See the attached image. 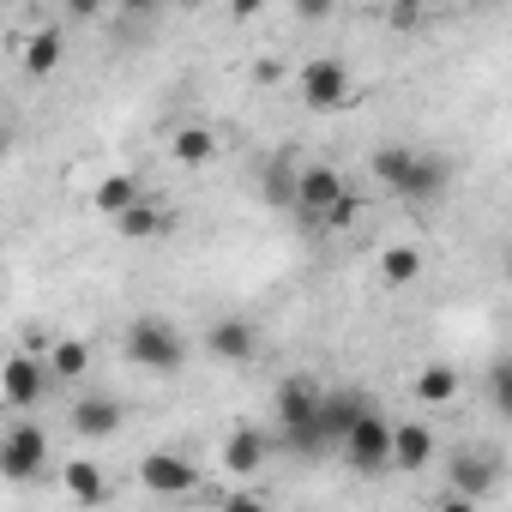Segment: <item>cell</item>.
Here are the masks:
<instances>
[{"mask_svg": "<svg viewBox=\"0 0 512 512\" xmlns=\"http://www.w3.org/2000/svg\"><path fill=\"white\" fill-rule=\"evenodd\" d=\"M290 211L314 229H344L356 217V199H350V187L332 163H308V169H296V205Z\"/></svg>", "mask_w": 512, "mask_h": 512, "instance_id": "cell-1", "label": "cell"}, {"mask_svg": "<svg viewBox=\"0 0 512 512\" xmlns=\"http://www.w3.org/2000/svg\"><path fill=\"white\" fill-rule=\"evenodd\" d=\"M121 350H127V362L145 368V374H181V368H187V338H181L163 314H139V320L127 326Z\"/></svg>", "mask_w": 512, "mask_h": 512, "instance_id": "cell-2", "label": "cell"}, {"mask_svg": "<svg viewBox=\"0 0 512 512\" xmlns=\"http://www.w3.org/2000/svg\"><path fill=\"white\" fill-rule=\"evenodd\" d=\"M338 446H344L350 470H362V476H380V470H392V422H386L374 404H362V410H356V422L338 434Z\"/></svg>", "mask_w": 512, "mask_h": 512, "instance_id": "cell-3", "label": "cell"}, {"mask_svg": "<svg viewBox=\"0 0 512 512\" xmlns=\"http://www.w3.org/2000/svg\"><path fill=\"white\" fill-rule=\"evenodd\" d=\"M43 464H49V434L37 422L19 416V422L0 428V476H7V482H31Z\"/></svg>", "mask_w": 512, "mask_h": 512, "instance_id": "cell-4", "label": "cell"}, {"mask_svg": "<svg viewBox=\"0 0 512 512\" xmlns=\"http://www.w3.org/2000/svg\"><path fill=\"white\" fill-rule=\"evenodd\" d=\"M49 368H43V356H31V350H19V356H7V368H0V398H7L13 410H37L43 398H49Z\"/></svg>", "mask_w": 512, "mask_h": 512, "instance_id": "cell-5", "label": "cell"}, {"mask_svg": "<svg viewBox=\"0 0 512 512\" xmlns=\"http://www.w3.org/2000/svg\"><path fill=\"white\" fill-rule=\"evenodd\" d=\"M350 97H356V79H350L344 61L320 55V61L302 67V103H308V109H344Z\"/></svg>", "mask_w": 512, "mask_h": 512, "instance_id": "cell-6", "label": "cell"}, {"mask_svg": "<svg viewBox=\"0 0 512 512\" xmlns=\"http://www.w3.org/2000/svg\"><path fill=\"white\" fill-rule=\"evenodd\" d=\"M314 410H320V380L314 374H284L272 386V422L278 428H302Z\"/></svg>", "mask_w": 512, "mask_h": 512, "instance_id": "cell-7", "label": "cell"}, {"mask_svg": "<svg viewBox=\"0 0 512 512\" xmlns=\"http://www.w3.org/2000/svg\"><path fill=\"white\" fill-rule=\"evenodd\" d=\"M139 482L151 494H193L199 488V464L181 458V452H145L139 458Z\"/></svg>", "mask_w": 512, "mask_h": 512, "instance_id": "cell-8", "label": "cell"}, {"mask_svg": "<svg viewBox=\"0 0 512 512\" xmlns=\"http://www.w3.org/2000/svg\"><path fill=\"white\" fill-rule=\"evenodd\" d=\"M121 416H127V410H121L109 392H79L73 410H67V428H73L79 440H109V434L121 428Z\"/></svg>", "mask_w": 512, "mask_h": 512, "instance_id": "cell-9", "label": "cell"}, {"mask_svg": "<svg viewBox=\"0 0 512 512\" xmlns=\"http://www.w3.org/2000/svg\"><path fill=\"white\" fill-rule=\"evenodd\" d=\"M272 452H278V440H272L266 428H235L229 446H223V470H229V476H253V470L272 464Z\"/></svg>", "mask_w": 512, "mask_h": 512, "instance_id": "cell-10", "label": "cell"}, {"mask_svg": "<svg viewBox=\"0 0 512 512\" xmlns=\"http://www.w3.org/2000/svg\"><path fill=\"white\" fill-rule=\"evenodd\" d=\"M205 350L217 362H253L260 356V332H253L247 320H211L205 326Z\"/></svg>", "mask_w": 512, "mask_h": 512, "instance_id": "cell-11", "label": "cell"}, {"mask_svg": "<svg viewBox=\"0 0 512 512\" xmlns=\"http://www.w3.org/2000/svg\"><path fill=\"white\" fill-rule=\"evenodd\" d=\"M109 223H115L127 241H151V235H163V229L175 223V211H169V205H157L151 193H139V199H133V205H121Z\"/></svg>", "mask_w": 512, "mask_h": 512, "instance_id": "cell-12", "label": "cell"}, {"mask_svg": "<svg viewBox=\"0 0 512 512\" xmlns=\"http://www.w3.org/2000/svg\"><path fill=\"white\" fill-rule=\"evenodd\" d=\"M494 482H500V464H488V458H476V452H458V458H452V488L464 494V506L488 500Z\"/></svg>", "mask_w": 512, "mask_h": 512, "instance_id": "cell-13", "label": "cell"}, {"mask_svg": "<svg viewBox=\"0 0 512 512\" xmlns=\"http://www.w3.org/2000/svg\"><path fill=\"white\" fill-rule=\"evenodd\" d=\"M410 392H416V404L440 410V404H452V398L464 392V374H458V368H446V362H428V368H416Z\"/></svg>", "mask_w": 512, "mask_h": 512, "instance_id": "cell-14", "label": "cell"}, {"mask_svg": "<svg viewBox=\"0 0 512 512\" xmlns=\"http://www.w3.org/2000/svg\"><path fill=\"white\" fill-rule=\"evenodd\" d=\"M434 464V434L428 422H398L392 428V470H422Z\"/></svg>", "mask_w": 512, "mask_h": 512, "instance_id": "cell-15", "label": "cell"}, {"mask_svg": "<svg viewBox=\"0 0 512 512\" xmlns=\"http://www.w3.org/2000/svg\"><path fill=\"white\" fill-rule=\"evenodd\" d=\"M410 163H416V151H410V145H380V151L368 157V175H374L386 193H404V181H410Z\"/></svg>", "mask_w": 512, "mask_h": 512, "instance_id": "cell-16", "label": "cell"}, {"mask_svg": "<svg viewBox=\"0 0 512 512\" xmlns=\"http://www.w3.org/2000/svg\"><path fill=\"white\" fill-rule=\"evenodd\" d=\"M43 368H49V380H85V368H91V344H79V338H55V344L43 350Z\"/></svg>", "mask_w": 512, "mask_h": 512, "instance_id": "cell-17", "label": "cell"}, {"mask_svg": "<svg viewBox=\"0 0 512 512\" xmlns=\"http://www.w3.org/2000/svg\"><path fill=\"white\" fill-rule=\"evenodd\" d=\"M169 157H175V163H187V169H199V163H211V157H217V133H211V127H175Z\"/></svg>", "mask_w": 512, "mask_h": 512, "instance_id": "cell-18", "label": "cell"}, {"mask_svg": "<svg viewBox=\"0 0 512 512\" xmlns=\"http://www.w3.org/2000/svg\"><path fill=\"white\" fill-rule=\"evenodd\" d=\"M139 193H145V181H139V175H127V169H121V175H103V181H97V187H91V205H97V211H103V217H115V211H121V205H133V199H139Z\"/></svg>", "mask_w": 512, "mask_h": 512, "instance_id": "cell-19", "label": "cell"}, {"mask_svg": "<svg viewBox=\"0 0 512 512\" xmlns=\"http://www.w3.org/2000/svg\"><path fill=\"white\" fill-rule=\"evenodd\" d=\"M446 163L440 157H428V151H416V163H410V181H404V199H434V193H446Z\"/></svg>", "mask_w": 512, "mask_h": 512, "instance_id": "cell-20", "label": "cell"}, {"mask_svg": "<svg viewBox=\"0 0 512 512\" xmlns=\"http://www.w3.org/2000/svg\"><path fill=\"white\" fill-rule=\"evenodd\" d=\"M61 482H67L73 500H109V482H103V470H97L91 458H73V464L61 470Z\"/></svg>", "mask_w": 512, "mask_h": 512, "instance_id": "cell-21", "label": "cell"}, {"mask_svg": "<svg viewBox=\"0 0 512 512\" xmlns=\"http://www.w3.org/2000/svg\"><path fill=\"white\" fill-rule=\"evenodd\" d=\"M61 67V31H37L31 43H25V73L31 79H49Z\"/></svg>", "mask_w": 512, "mask_h": 512, "instance_id": "cell-22", "label": "cell"}, {"mask_svg": "<svg viewBox=\"0 0 512 512\" xmlns=\"http://www.w3.org/2000/svg\"><path fill=\"white\" fill-rule=\"evenodd\" d=\"M416 272H422V253L416 247H386L380 253V278L386 284H416Z\"/></svg>", "mask_w": 512, "mask_h": 512, "instance_id": "cell-23", "label": "cell"}, {"mask_svg": "<svg viewBox=\"0 0 512 512\" xmlns=\"http://www.w3.org/2000/svg\"><path fill=\"white\" fill-rule=\"evenodd\" d=\"M260 193H266L278 211H290V205H296V163H272L266 181H260Z\"/></svg>", "mask_w": 512, "mask_h": 512, "instance_id": "cell-24", "label": "cell"}, {"mask_svg": "<svg viewBox=\"0 0 512 512\" xmlns=\"http://www.w3.org/2000/svg\"><path fill=\"white\" fill-rule=\"evenodd\" d=\"M290 7H296V19H302V25H320V19H332V13H338V0H290Z\"/></svg>", "mask_w": 512, "mask_h": 512, "instance_id": "cell-25", "label": "cell"}, {"mask_svg": "<svg viewBox=\"0 0 512 512\" xmlns=\"http://www.w3.org/2000/svg\"><path fill=\"white\" fill-rule=\"evenodd\" d=\"M488 392H494V404H500V410L512 404V386H506V362H494V368H488Z\"/></svg>", "mask_w": 512, "mask_h": 512, "instance_id": "cell-26", "label": "cell"}, {"mask_svg": "<svg viewBox=\"0 0 512 512\" xmlns=\"http://www.w3.org/2000/svg\"><path fill=\"white\" fill-rule=\"evenodd\" d=\"M61 7H67L73 19H97V13H103V0H61Z\"/></svg>", "mask_w": 512, "mask_h": 512, "instance_id": "cell-27", "label": "cell"}, {"mask_svg": "<svg viewBox=\"0 0 512 512\" xmlns=\"http://www.w3.org/2000/svg\"><path fill=\"white\" fill-rule=\"evenodd\" d=\"M260 7H266V0H229V13H235V19H241V25H247V19H253V13H260Z\"/></svg>", "mask_w": 512, "mask_h": 512, "instance_id": "cell-28", "label": "cell"}, {"mask_svg": "<svg viewBox=\"0 0 512 512\" xmlns=\"http://www.w3.org/2000/svg\"><path fill=\"white\" fill-rule=\"evenodd\" d=\"M115 7H121V13H151L157 0H115Z\"/></svg>", "mask_w": 512, "mask_h": 512, "instance_id": "cell-29", "label": "cell"}, {"mask_svg": "<svg viewBox=\"0 0 512 512\" xmlns=\"http://www.w3.org/2000/svg\"><path fill=\"white\" fill-rule=\"evenodd\" d=\"M157 7H199V0H157Z\"/></svg>", "mask_w": 512, "mask_h": 512, "instance_id": "cell-30", "label": "cell"}, {"mask_svg": "<svg viewBox=\"0 0 512 512\" xmlns=\"http://www.w3.org/2000/svg\"><path fill=\"white\" fill-rule=\"evenodd\" d=\"M470 7H500V0H470Z\"/></svg>", "mask_w": 512, "mask_h": 512, "instance_id": "cell-31", "label": "cell"}]
</instances>
